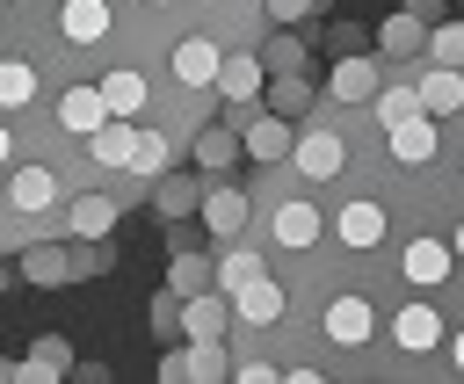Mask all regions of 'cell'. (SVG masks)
Returning a JSON list of instances; mask_svg holds the SVG:
<instances>
[{"mask_svg": "<svg viewBox=\"0 0 464 384\" xmlns=\"http://www.w3.org/2000/svg\"><path fill=\"white\" fill-rule=\"evenodd\" d=\"M420 101H428V116H457L464 109V65H435L420 80Z\"/></svg>", "mask_w": 464, "mask_h": 384, "instance_id": "obj_17", "label": "cell"}, {"mask_svg": "<svg viewBox=\"0 0 464 384\" xmlns=\"http://www.w3.org/2000/svg\"><path fill=\"white\" fill-rule=\"evenodd\" d=\"M203 225H210L218 239H232V232L246 225V196H239V188H203Z\"/></svg>", "mask_w": 464, "mask_h": 384, "instance_id": "obj_19", "label": "cell"}, {"mask_svg": "<svg viewBox=\"0 0 464 384\" xmlns=\"http://www.w3.org/2000/svg\"><path fill=\"white\" fill-rule=\"evenodd\" d=\"M65 225H72L80 239H109V232H116V203H109V196H80V203L65 210Z\"/></svg>", "mask_w": 464, "mask_h": 384, "instance_id": "obj_21", "label": "cell"}, {"mask_svg": "<svg viewBox=\"0 0 464 384\" xmlns=\"http://www.w3.org/2000/svg\"><path fill=\"white\" fill-rule=\"evenodd\" d=\"M65 370H72V348L58 333H44L29 362H7V384H36V377H65Z\"/></svg>", "mask_w": 464, "mask_h": 384, "instance_id": "obj_14", "label": "cell"}, {"mask_svg": "<svg viewBox=\"0 0 464 384\" xmlns=\"http://www.w3.org/2000/svg\"><path fill=\"white\" fill-rule=\"evenodd\" d=\"M268 80H276V72H268V58H225V65H218V94H225L232 109H239V101H254Z\"/></svg>", "mask_w": 464, "mask_h": 384, "instance_id": "obj_10", "label": "cell"}, {"mask_svg": "<svg viewBox=\"0 0 464 384\" xmlns=\"http://www.w3.org/2000/svg\"><path fill=\"white\" fill-rule=\"evenodd\" d=\"M370 109H377V123L392 130V123H406V116H420L428 101H420V87H384V94H377Z\"/></svg>", "mask_w": 464, "mask_h": 384, "instance_id": "obj_29", "label": "cell"}, {"mask_svg": "<svg viewBox=\"0 0 464 384\" xmlns=\"http://www.w3.org/2000/svg\"><path fill=\"white\" fill-rule=\"evenodd\" d=\"M80 275H102V254H94V239H80V246H72V283H80Z\"/></svg>", "mask_w": 464, "mask_h": 384, "instance_id": "obj_36", "label": "cell"}, {"mask_svg": "<svg viewBox=\"0 0 464 384\" xmlns=\"http://www.w3.org/2000/svg\"><path fill=\"white\" fill-rule=\"evenodd\" d=\"M102 94H109V109H116V116H138V109H145V80H138V72H109V80H102Z\"/></svg>", "mask_w": 464, "mask_h": 384, "instance_id": "obj_30", "label": "cell"}, {"mask_svg": "<svg viewBox=\"0 0 464 384\" xmlns=\"http://www.w3.org/2000/svg\"><path fill=\"white\" fill-rule=\"evenodd\" d=\"M428 58H435V65H464V22H435Z\"/></svg>", "mask_w": 464, "mask_h": 384, "instance_id": "obj_34", "label": "cell"}, {"mask_svg": "<svg viewBox=\"0 0 464 384\" xmlns=\"http://www.w3.org/2000/svg\"><path fill=\"white\" fill-rule=\"evenodd\" d=\"M138 138H145V130H130V116H109V123L87 138V152H94V167H116V174H130V159H138Z\"/></svg>", "mask_w": 464, "mask_h": 384, "instance_id": "obj_6", "label": "cell"}, {"mask_svg": "<svg viewBox=\"0 0 464 384\" xmlns=\"http://www.w3.org/2000/svg\"><path fill=\"white\" fill-rule=\"evenodd\" d=\"M14 261H22L29 283H72V254H65V246H22Z\"/></svg>", "mask_w": 464, "mask_h": 384, "instance_id": "obj_22", "label": "cell"}, {"mask_svg": "<svg viewBox=\"0 0 464 384\" xmlns=\"http://www.w3.org/2000/svg\"><path fill=\"white\" fill-rule=\"evenodd\" d=\"M109 116H116V109H109V94H102V87H65V94H58V123H65V130H80V138H94Z\"/></svg>", "mask_w": 464, "mask_h": 384, "instance_id": "obj_4", "label": "cell"}, {"mask_svg": "<svg viewBox=\"0 0 464 384\" xmlns=\"http://www.w3.org/2000/svg\"><path fill=\"white\" fill-rule=\"evenodd\" d=\"M334 232H341V246H355V254H370V246L384 239V210H377V203H348Z\"/></svg>", "mask_w": 464, "mask_h": 384, "instance_id": "obj_18", "label": "cell"}, {"mask_svg": "<svg viewBox=\"0 0 464 384\" xmlns=\"http://www.w3.org/2000/svg\"><path fill=\"white\" fill-rule=\"evenodd\" d=\"M450 355H457V370H464V333H457V341H450Z\"/></svg>", "mask_w": 464, "mask_h": 384, "instance_id": "obj_39", "label": "cell"}, {"mask_svg": "<svg viewBox=\"0 0 464 384\" xmlns=\"http://www.w3.org/2000/svg\"><path fill=\"white\" fill-rule=\"evenodd\" d=\"M167 283H174L181 297H196V290L218 283V261H203V254H174V261H167Z\"/></svg>", "mask_w": 464, "mask_h": 384, "instance_id": "obj_25", "label": "cell"}, {"mask_svg": "<svg viewBox=\"0 0 464 384\" xmlns=\"http://www.w3.org/2000/svg\"><path fill=\"white\" fill-rule=\"evenodd\" d=\"M261 58H268V72H297V65H304V43H297V36L283 29V36H276V43L261 51Z\"/></svg>", "mask_w": 464, "mask_h": 384, "instance_id": "obj_35", "label": "cell"}, {"mask_svg": "<svg viewBox=\"0 0 464 384\" xmlns=\"http://www.w3.org/2000/svg\"><path fill=\"white\" fill-rule=\"evenodd\" d=\"M254 275H261V261H254L246 246H232V239H225V254H218V290L232 297V290H246Z\"/></svg>", "mask_w": 464, "mask_h": 384, "instance_id": "obj_28", "label": "cell"}, {"mask_svg": "<svg viewBox=\"0 0 464 384\" xmlns=\"http://www.w3.org/2000/svg\"><path fill=\"white\" fill-rule=\"evenodd\" d=\"M152 210H160V217L174 225V217H188V210H203V188H196V181H181V174H174V181L160 174V181H152Z\"/></svg>", "mask_w": 464, "mask_h": 384, "instance_id": "obj_20", "label": "cell"}, {"mask_svg": "<svg viewBox=\"0 0 464 384\" xmlns=\"http://www.w3.org/2000/svg\"><path fill=\"white\" fill-rule=\"evenodd\" d=\"M232 370V355L218 348V341H188V377H203V384H218Z\"/></svg>", "mask_w": 464, "mask_h": 384, "instance_id": "obj_31", "label": "cell"}, {"mask_svg": "<svg viewBox=\"0 0 464 384\" xmlns=\"http://www.w3.org/2000/svg\"><path fill=\"white\" fill-rule=\"evenodd\" d=\"M392 333H399V348H406V355H420V348H435V341H442V319H435L428 304H406Z\"/></svg>", "mask_w": 464, "mask_h": 384, "instance_id": "obj_23", "label": "cell"}, {"mask_svg": "<svg viewBox=\"0 0 464 384\" xmlns=\"http://www.w3.org/2000/svg\"><path fill=\"white\" fill-rule=\"evenodd\" d=\"M450 261H457V239H450V246H442V239H413V246H406V283L435 290V283L450 275Z\"/></svg>", "mask_w": 464, "mask_h": 384, "instance_id": "obj_13", "label": "cell"}, {"mask_svg": "<svg viewBox=\"0 0 464 384\" xmlns=\"http://www.w3.org/2000/svg\"><path fill=\"white\" fill-rule=\"evenodd\" d=\"M7 203H14L22 217L51 210V203H58V174H51V167H14V181H7Z\"/></svg>", "mask_w": 464, "mask_h": 384, "instance_id": "obj_11", "label": "cell"}, {"mask_svg": "<svg viewBox=\"0 0 464 384\" xmlns=\"http://www.w3.org/2000/svg\"><path fill=\"white\" fill-rule=\"evenodd\" d=\"M326 341L362 348V341H370V304H362V297H334V304H326Z\"/></svg>", "mask_w": 464, "mask_h": 384, "instance_id": "obj_16", "label": "cell"}, {"mask_svg": "<svg viewBox=\"0 0 464 384\" xmlns=\"http://www.w3.org/2000/svg\"><path fill=\"white\" fill-rule=\"evenodd\" d=\"M225 290H196V297H181V333L188 341H225Z\"/></svg>", "mask_w": 464, "mask_h": 384, "instance_id": "obj_9", "label": "cell"}, {"mask_svg": "<svg viewBox=\"0 0 464 384\" xmlns=\"http://www.w3.org/2000/svg\"><path fill=\"white\" fill-rule=\"evenodd\" d=\"M196 167H203V174H225V167H232V123L196 130Z\"/></svg>", "mask_w": 464, "mask_h": 384, "instance_id": "obj_27", "label": "cell"}, {"mask_svg": "<svg viewBox=\"0 0 464 384\" xmlns=\"http://www.w3.org/2000/svg\"><path fill=\"white\" fill-rule=\"evenodd\" d=\"M319 239V210L312 203H283L276 210V246H312Z\"/></svg>", "mask_w": 464, "mask_h": 384, "instance_id": "obj_24", "label": "cell"}, {"mask_svg": "<svg viewBox=\"0 0 464 384\" xmlns=\"http://www.w3.org/2000/svg\"><path fill=\"white\" fill-rule=\"evenodd\" d=\"M326 87H334V101H377L384 94V80H377V65L370 58H334V72H326Z\"/></svg>", "mask_w": 464, "mask_h": 384, "instance_id": "obj_7", "label": "cell"}, {"mask_svg": "<svg viewBox=\"0 0 464 384\" xmlns=\"http://www.w3.org/2000/svg\"><path fill=\"white\" fill-rule=\"evenodd\" d=\"M160 7H174V0H160Z\"/></svg>", "mask_w": 464, "mask_h": 384, "instance_id": "obj_41", "label": "cell"}, {"mask_svg": "<svg viewBox=\"0 0 464 384\" xmlns=\"http://www.w3.org/2000/svg\"><path fill=\"white\" fill-rule=\"evenodd\" d=\"M457 254H464V225H457Z\"/></svg>", "mask_w": 464, "mask_h": 384, "instance_id": "obj_40", "label": "cell"}, {"mask_svg": "<svg viewBox=\"0 0 464 384\" xmlns=\"http://www.w3.org/2000/svg\"><path fill=\"white\" fill-rule=\"evenodd\" d=\"M160 377L181 384V377H188V348H167V355H160Z\"/></svg>", "mask_w": 464, "mask_h": 384, "instance_id": "obj_37", "label": "cell"}, {"mask_svg": "<svg viewBox=\"0 0 464 384\" xmlns=\"http://www.w3.org/2000/svg\"><path fill=\"white\" fill-rule=\"evenodd\" d=\"M406 7H413L420 22H442V0H406Z\"/></svg>", "mask_w": 464, "mask_h": 384, "instance_id": "obj_38", "label": "cell"}, {"mask_svg": "<svg viewBox=\"0 0 464 384\" xmlns=\"http://www.w3.org/2000/svg\"><path fill=\"white\" fill-rule=\"evenodd\" d=\"M384 145H392V159H399V167H428V159H435V116L420 109V116L392 123V130H384Z\"/></svg>", "mask_w": 464, "mask_h": 384, "instance_id": "obj_5", "label": "cell"}, {"mask_svg": "<svg viewBox=\"0 0 464 384\" xmlns=\"http://www.w3.org/2000/svg\"><path fill=\"white\" fill-rule=\"evenodd\" d=\"M428 36H435V29H428L413 7H399V14H384V22H377V51H384V58H420V51H428Z\"/></svg>", "mask_w": 464, "mask_h": 384, "instance_id": "obj_3", "label": "cell"}, {"mask_svg": "<svg viewBox=\"0 0 464 384\" xmlns=\"http://www.w3.org/2000/svg\"><path fill=\"white\" fill-rule=\"evenodd\" d=\"M167 159H174V145L145 130V138H138V159H130V174H145V181H160V174H167Z\"/></svg>", "mask_w": 464, "mask_h": 384, "instance_id": "obj_33", "label": "cell"}, {"mask_svg": "<svg viewBox=\"0 0 464 384\" xmlns=\"http://www.w3.org/2000/svg\"><path fill=\"white\" fill-rule=\"evenodd\" d=\"M268 109L304 116V109H312V80H304V72H276V80H268Z\"/></svg>", "mask_w": 464, "mask_h": 384, "instance_id": "obj_26", "label": "cell"}, {"mask_svg": "<svg viewBox=\"0 0 464 384\" xmlns=\"http://www.w3.org/2000/svg\"><path fill=\"white\" fill-rule=\"evenodd\" d=\"M239 145H246L254 159H268V167H276V159H290V152H297V130H290V116H283V109H254Z\"/></svg>", "mask_w": 464, "mask_h": 384, "instance_id": "obj_1", "label": "cell"}, {"mask_svg": "<svg viewBox=\"0 0 464 384\" xmlns=\"http://www.w3.org/2000/svg\"><path fill=\"white\" fill-rule=\"evenodd\" d=\"M58 29H65V43H102L109 36V0H65Z\"/></svg>", "mask_w": 464, "mask_h": 384, "instance_id": "obj_15", "label": "cell"}, {"mask_svg": "<svg viewBox=\"0 0 464 384\" xmlns=\"http://www.w3.org/2000/svg\"><path fill=\"white\" fill-rule=\"evenodd\" d=\"M290 159H297V174H304V181H334V174L348 167V145H341L334 130H304Z\"/></svg>", "mask_w": 464, "mask_h": 384, "instance_id": "obj_2", "label": "cell"}, {"mask_svg": "<svg viewBox=\"0 0 464 384\" xmlns=\"http://www.w3.org/2000/svg\"><path fill=\"white\" fill-rule=\"evenodd\" d=\"M29 94H36V72H29L22 58H7V65H0V101H7V109H22Z\"/></svg>", "mask_w": 464, "mask_h": 384, "instance_id": "obj_32", "label": "cell"}, {"mask_svg": "<svg viewBox=\"0 0 464 384\" xmlns=\"http://www.w3.org/2000/svg\"><path fill=\"white\" fill-rule=\"evenodd\" d=\"M218 65H225V58H218L210 36H188V43L174 51V80H181V87H218Z\"/></svg>", "mask_w": 464, "mask_h": 384, "instance_id": "obj_12", "label": "cell"}, {"mask_svg": "<svg viewBox=\"0 0 464 384\" xmlns=\"http://www.w3.org/2000/svg\"><path fill=\"white\" fill-rule=\"evenodd\" d=\"M232 312H239L246 326H276V319L290 312V297H283V283H268V275H254L246 290H232Z\"/></svg>", "mask_w": 464, "mask_h": 384, "instance_id": "obj_8", "label": "cell"}]
</instances>
